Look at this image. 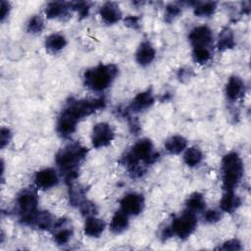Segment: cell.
Here are the masks:
<instances>
[{"instance_id": "1", "label": "cell", "mask_w": 251, "mask_h": 251, "mask_svg": "<svg viewBox=\"0 0 251 251\" xmlns=\"http://www.w3.org/2000/svg\"><path fill=\"white\" fill-rule=\"evenodd\" d=\"M104 98L75 100L71 99L63 109L57 122V131L63 137H68L75 130L77 122L95 111L104 108Z\"/></svg>"}, {"instance_id": "2", "label": "cell", "mask_w": 251, "mask_h": 251, "mask_svg": "<svg viewBox=\"0 0 251 251\" xmlns=\"http://www.w3.org/2000/svg\"><path fill=\"white\" fill-rule=\"evenodd\" d=\"M87 153L86 148L78 143H72L61 149L56 155V164L65 174L67 180L71 181L76 176L78 165Z\"/></svg>"}, {"instance_id": "3", "label": "cell", "mask_w": 251, "mask_h": 251, "mask_svg": "<svg viewBox=\"0 0 251 251\" xmlns=\"http://www.w3.org/2000/svg\"><path fill=\"white\" fill-rule=\"evenodd\" d=\"M158 158V154L153 151V144L149 139L138 140L131 149L123 157L124 164L128 166L133 173V176H139L142 175V169L138 166V163L142 161L146 165L154 163Z\"/></svg>"}, {"instance_id": "4", "label": "cell", "mask_w": 251, "mask_h": 251, "mask_svg": "<svg viewBox=\"0 0 251 251\" xmlns=\"http://www.w3.org/2000/svg\"><path fill=\"white\" fill-rule=\"evenodd\" d=\"M117 74L115 65H99L84 73V84L93 91H102L111 84Z\"/></svg>"}, {"instance_id": "5", "label": "cell", "mask_w": 251, "mask_h": 251, "mask_svg": "<svg viewBox=\"0 0 251 251\" xmlns=\"http://www.w3.org/2000/svg\"><path fill=\"white\" fill-rule=\"evenodd\" d=\"M223 186L226 191H232L243 175V164L240 157L234 153L226 154L222 161Z\"/></svg>"}, {"instance_id": "6", "label": "cell", "mask_w": 251, "mask_h": 251, "mask_svg": "<svg viewBox=\"0 0 251 251\" xmlns=\"http://www.w3.org/2000/svg\"><path fill=\"white\" fill-rule=\"evenodd\" d=\"M197 226V218L194 213L185 211L179 217L176 218L172 225L164 231V237L167 238L168 236L176 235L179 238H186L188 237L195 229Z\"/></svg>"}, {"instance_id": "7", "label": "cell", "mask_w": 251, "mask_h": 251, "mask_svg": "<svg viewBox=\"0 0 251 251\" xmlns=\"http://www.w3.org/2000/svg\"><path fill=\"white\" fill-rule=\"evenodd\" d=\"M37 202V195L33 190L25 189L19 194L17 205L21 214V220L24 224L28 225L31 217L36 213Z\"/></svg>"}, {"instance_id": "8", "label": "cell", "mask_w": 251, "mask_h": 251, "mask_svg": "<svg viewBox=\"0 0 251 251\" xmlns=\"http://www.w3.org/2000/svg\"><path fill=\"white\" fill-rule=\"evenodd\" d=\"M114 138V130L107 123H99L93 127L92 144L95 148L105 147L111 143Z\"/></svg>"}, {"instance_id": "9", "label": "cell", "mask_w": 251, "mask_h": 251, "mask_svg": "<svg viewBox=\"0 0 251 251\" xmlns=\"http://www.w3.org/2000/svg\"><path fill=\"white\" fill-rule=\"evenodd\" d=\"M144 207V198L138 193H128L121 200V210L127 215L136 216L141 213Z\"/></svg>"}, {"instance_id": "10", "label": "cell", "mask_w": 251, "mask_h": 251, "mask_svg": "<svg viewBox=\"0 0 251 251\" xmlns=\"http://www.w3.org/2000/svg\"><path fill=\"white\" fill-rule=\"evenodd\" d=\"M189 41L193 47H209L213 41L212 30L206 25L196 26L189 33Z\"/></svg>"}, {"instance_id": "11", "label": "cell", "mask_w": 251, "mask_h": 251, "mask_svg": "<svg viewBox=\"0 0 251 251\" xmlns=\"http://www.w3.org/2000/svg\"><path fill=\"white\" fill-rule=\"evenodd\" d=\"M34 182L38 188L48 189L58 183V175L53 169L47 168L35 174Z\"/></svg>"}, {"instance_id": "12", "label": "cell", "mask_w": 251, "mask_h": 251, "mask_svg": "<svg viewBox=\"0 0 251 251\" xmlns=\"http://www.w3.org/2000/svg\"><path fill=\"white\" fill-rule=\"evenodd\" d=\"M99 13L102 20L108 25H113L119 22L122 17V12L119 6L114 2H106L101 6Z\"/></svg>"}, {"instance_id": "13", "label": "cell", "mask_w": 251, "mask_h": 251, "mask_svg": "<svg viewBox=\"0 0 251 251\" xmlns=\"http://www.w3.org/2000/svg\"><path fill=\"white\" fill-rule=\"evenodd\" d=\"M155 54L156 52L153 46L149 42L144 41L139 45L135 54V58L139 65L147 66L154 60Z\"/></svg>"}, {"instance_id": "14", "label": "cell", "mask_w": 251, "mask_h": 251, "mask_svg": "<svg viewBox=\"0 0 251 251\" xmlns=\"http://www.w3.org/2000/svg\"><path fill=\"white\" fill-rule=\"evenodd\" d=\"M154 103V97L151 91H143L138 93L130 104V109L133 112H140L148 109Z\"/></svg>"}, {"instance_id": "15", "label": "cell", "mask_w": 251, "mask_h": 251, "mask_svg": "<svg viewBox=\"0 0 251 251\" xmlns=\"http://www.w3.org/2000/svg\"><path fill=\"white\" fill-rule=\"evenodd\" d=\"M28 225L35 226L40 229H51L54 226L53 218L51 214L47 211H36V213L31 217Z\"/></svg>"}, {"instance_id": "16", "label": "cell", "mask_w": 251, "mask_h": 251, "mask_svg": "<svg viewBox=\"0 0 251 251\" xmlns=\"http://www.w3.org/2000/svg\"><path fill=\"white\" fill-rule=\"evenodd\" d=\"M243 90H244V82L240 77L233 75L228 79L226 83V95L229 100L234 101L241 96Z\"/></svg>"}, {"instance_id": "17", "label": "cell", "mask_w": 251, "mask_h": 251, "mask_svg": "<svg viewBox=\"0 0 251 251\" xmlns=\"http://www.w3.org/2000/svg\"><path fill=\"white\" fill-rule=\"evenodd\" d=\"M105 229V223L103 220L93 216L88 217L84 224V233L90 237H98Z\"/></svg>"}, {"instance_id": "18", "label": "cell", "mask_w": 251, "mask_h": 251, "mask_svg": "<svg viewBox=\"0 0 251 251\" xmlns=\"http://www.w3.org/2000/svg\"><path fill=\"white\" fill-rule=\"evenodd\" d=\"M66 220H60L56 224H54V239L58 244L67 243L72 236V229L68 226Z\"/></svg>"}, {"instance_id": "19", "label": "cell", "mask_w": 251, "mask_h": 251, "mask_svg": "<svg viewBox=\"0 0 251 251\" xmlns=\"http://www.w3.org/2000/svg\"><path fill=\"white\" fill-rule=\"evenodd\" d=\"M128 226V215L123 210L117 211L110 223V229L114 233H121Z\"/></svg>"}, {"instance_id": "20", "label": "cell", "mask_w": 251, "mask_h": 251, "mask_svg": "<svg viewBox=\"0 0 251 251\" xmlns=\"http://www.w3.org/2000/svg\"><path fill=\"white\" fill-rule=\"evenodd\" d=\"M240 198L233 193V191H226L222 197L220 206L221 210L227 213H232L240 205Z\"/></svg>"}, {"instance_id": "21", "label": "cell", "mask_w": 251, "mask_h": 251, "mask_svg": "<svg viewBox=\"0 0 251 251\" xmlns=\"http://www.w3.org/2000/svg\"><path fill=\"white\" fill-rule=\"evenodd\" d=\"M186 145V139L180 135L171 136L165 142V148L171 154H179L185 149Z\"/></svg>"}, {"instance_id": "22", "label": "cell", "mask_w": 251, "mask_h": 251, "mask_svg": "<svg viewBox=\"0 0 251 251\" xmlns=\"http://www.w3.org/2000/svg\"><path fill=\"white\" fill-rule=\"evenodd\" d=\"M69 5L65 2H51L45 9V15L49 19L62 18L67 15Z\"/></svg>"}, {"instance_id": "23", "label": "cell", "mask_w": 251, "mask_h": 251, "mask_svg": "<svg viewBox=\"0 0 251 251\" xmlns=\"http://www.w3.org/2000/svg\"><path fill=\"white\" fill-rule=\"evenodd\" d=\"M66 44H67V40L65 36L60 33L50 34L45 40L46 49L52 53H56L62 50Z\"/></svg>"}, {"instance_id": "24", "label": "cell", "mask_w": 251, "mask_h": 251, "mask_svg": "<svg viewBox=\"0 0 251 251\" xmlns=\"http://www.w3.org/2000/svg\"><path fill=\"white\" fill-rule=\"evenodd\" d=\"M185 205H186L187 211L196 214V213H199L204 210L205 200H204V197L202 196V194L195 192L188 197Z\"/></svg>"}, {"instance_id": "25", "label": "cell", "mask_w": 251, "mask_h": 251, "mask_svg": "<svg viewBox=\"0 0 251 251\" xmlns=\"http://www.w3.org/2000/svg\"><path fill=\"white\" fill-rule=\"evenodd\" d=\"M234 44H235V41H234V36L232 31L228 28H225L224 30H222L218 39V49L222 51L230 49L234 46Z\"/></svg>"}, {"instance_id": "26", "label": "cell", "mask_w": 251, "mask_h": 251, "mask_svg": "<svg viewBox=\"0 0 251 251\" xmlns=\"http://www.w3.org/2000/svg\"><path fill=\"white\" fill-rule=\"evenodd\" d=\"M202 158H203L202 152L197 147H190L186 149L183 155L184 163L189 167H196L197 165H199L202 161Z\"/></svg>"}, {"instance_id": "27", "label": "cell", "mask_w": 251, "mask_h": 251, "mask_svg": "<svg viewBox=\"0 0 251 251\" xmlns=\"http://www.w3.org/2000/svg\"><path fill=\"white\" fill-rule=\"evenodd\" d=\"M217 7L216 2L207 1V2H198L194 7V14L197 17H210L213 15Z\"/></svg>"}, {"instance_id": "28", "label": "cell", "mask_w": 251, "mask_h": 251, "mask_svg": "<svg viewBox=\"0 0 251 251\" xmlns=\"http://www.w3.org/2000/svg\"><path fill=\"white\" fill-rule=\"evenodd\" d=\"M192 56L195 62L199 64H205L210 60L211 52L209 47H193Z\"/></svg>"}, {"instance_id": "29", "label": "cell", "mask_w": 251, "mask_h": 251, "mask_svg": "<svg viewBox=\"0 0 251 251\" xmlns=\"http://www.w3.org/2000/svg\"><path fill=\"white\" fill-rule=\"evenodd\" d=\"M43 27H44V23L42 18L40 16H33L29 19L26 29L28 32L36 34V33H40Z\"/></svg>"}, {"instance_id": "30", "label": "cell", "mask_w": 251, "mask_h": 251, "mask_svg": "<svg viewBox=\"0 0 251 251\" xmlns=\"http://www.w3.org/2000/svg\"><path fill=\"white\" fill-rule=\"evenodd\" d=\"M71 6L73 7V9H75L80 17H86L89 11V3L88 2H83V1H79V2H74L71 4Z\"/></svg>"}, {"instance_id": "31", "label": "cell", "mask_w": 251, "mask_h": 251, "mask_svg": "<svg viewBox=\"0 0 251 251\" xmlns=\"http://www.w3.org/2000/svg\"><path fill=\"white\" fill-rule=\"evenodd\" d=\"M180 14V8L176 4H170L166 8V21L170 22Z\"/></svg>"}, {"instance_id": "32", "label": "cell", "mask_w": 251, "mask_h": 251, "mask_svg": "<svg viewBox=\"0 0 251 251\" xmlns=\"http://www.w3.org/2000/svg\"><path fill=\"white\" fill-rule=\"evenodd\" d=\"M80 211L81 213L84 215V216H87V217H91L96 209H95V206L93 203L91 202H88L87 200H84L81 204H80Z\"/></svg>"}, {"instance_id": "33", "label": "cell", "mask_w": 251, "mask_h": 251, "mask_svg": "<svg viewBox=\"0 0 251 251\" xmlns=\"http://www.w3.org/2000/svg\"><path fill=\"white\" fill-rule=\"evenodd\" d=\"M222 217V214L218 210H209L204 214V220L208 223H216Z\"/></svg>"}, {"instance_id": "34", "label": "cell", "mask_w": 251, "mask_h": 251, "mask_svg": "<svg viewBox=\"0 0 251 251\" xmlns=\"http://www.w3.org/2000/svg\"><path fill=\"white\" fill-rule=\"evenodd\" d=\"M0 135H1V137H0L1 148H4L9 143V141L11 139V131L7 127H2Z\"/></svg>"}, {"instance_id": "35", "label": "cell", "mask_w": 251, "mask_h": 251, "mask_svg": "<svg viewBox=\"0 0 251 251\" xmlns=\"http://www.w3.org/2000/svg\"><path fill=\"white\" fill-rule=\"evenodd\" d=\"M221 249L223 250H240L241 246L238 240L236 239H230L226 241L223 246L221 247Z\"/></svg>"}, {"instance_id": "36", "label": "cell", "mask_w": 251, "mask_h": 251, "mask_svg": "<svg viewBox=\"0 0 251 251\" xmlns=\"http://www.w3.org/2000/svg\"><path fill=\"white\" fill-rule=\"evenodd\" d=\"M9 10H10V4L8 2L2 0L1 1V14H0L1 21H4V19L8 16Z\"/></svg>"}, {"instance_id": "37", "label": "cell", "mask_w": 251, "mask_h": 251, "mask_svg": "<svg viewBox=\"0 0 251 251\" xmlns=\"http://www.w3.org/2000/svg\"><path fill=\"white\" fill-rule=\"evenodd\" d=\"M125 23L126 25L130 26V27H137L138 26V18L136 17H133V16H130V17H127L126 20H125Z\"/></svg>"}]
</instances>
